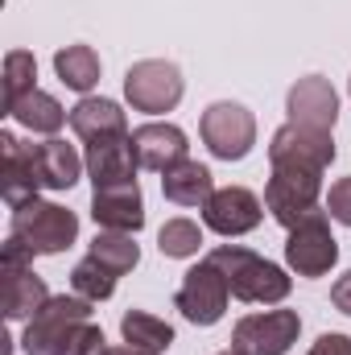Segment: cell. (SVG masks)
I'll list each match as a JSON object with an SVG mask.
<instances>
[{
  "label": "cell",
  "mask_w": 351,
  "mask_h": 355,
  "mask_svg": "<svg viewBox=\"0 0 351 355\" xmlns=\"http://www.w3.org/2000/svg\"><path fill=\"white\" fill-rule=\"evenodd\" d=\"M207 261L228 277L232 297H240V302H248V306H277V302H285L289 289H293V281H289L285 268L273 265V261H264L261 252H252V248H244V244H219V248L207 252Z\"/></svg>",
  "instance_id": "cell-1"
},
{
  "label": "cell",
  "mask_w": 351,
  "mask_h": 355,
  "mask_svg": "<svg viewBox=\"0 0 351 355\" xmlns=\"http://www.w3.org/2000/svg\"><path fill=\"white\" fill-rule=\"evenodd\" d=\"M8 236H12L17 244H25L33 257H58V252H67V248L75 244V236H79V215L67 211V207H58V202L33 198V202H25V207L12 211Z\"/></svg>",
  "instance_id": "cell-2"
},
{
  "label": "cell",
  "mask_w": 351,
  "mask_h": 355,
  "mask_svg": "<svg viewBox=\"0 0 351 355\" xmlns=\"http://www.w3.org/2000/svg\"><path fill=\"white\" fill-rule=\"evenodd\" d=\"M91 306L87 297H79V293H58V297H50L33 318H29V327H25V339H21V352L25 355H67V343H71V335L91 322Z\"/></svg>",
  "instance_id": "cell-3"
},
{
  "label": "cell",
  "mask_w": 351,
  "mask_h": 355,
  "mask_svg": "<svg viewBox=\"0 0 351 355\" xmlns=\"http://www.w3.org/2000/svg\"><path fill=\"white\" fill-rule=\"evenodd\" d=\"M198 132H203V145L211 149V157H219V162H244L252 153V145H257V116L244 103L219 99V103H211L203 112Z\"/></svg>",
  "instance_id": "cell-4"
},
{
  "label": "cell",
  "mask_w": 351,
  "mask_h": 355,
  "mask_svg": "<svg viewBox=\"0 0 351 355\" xmlns=\"http://www.w3.org/2000/svg\"><path fill=\"white\" fill-rule=\"evenodd\" d=\"M323 174L318 170H273L264 182V211L289 232L318 211Z\"/></svg>",
  "instance_id": "cell-5"
},
{
  "label": "cell",
  "mask_w": 351,
  "mask_h": 355,
  "mask_svg": "<svg viewBox=\"0 0 351 355\" xmlns=\"http://www.w3.org/2000/svg\"><path fill=\"white\" fill-rule=\"evenodd\" d=\"M228 302H232V285H228V277L211 265L207 257L194 268L182 272L174 306L182 310L186 322H194V327H215V322L228 314Z\"/></svg>",
  "instance_id": "cell-6"
},
{
  "label": "cell",
  "mask_w": 351,
  "mask_h": 355,
  "mask_svg": "<svg viewBox=\"0 0 351 355\" xmlns=\"http://www.w3.org/2000/svg\"><path fill=\"white\" fill-rule=\"evenodd\" d=\"M182 91L186 79L174 62L166 58H145V62H132L128 75H124V99L132 103V112H149V116H162V112H174L182 103Z\"/></svg>",
  "instance_id": "cell-7"
},
{
  "label": "cell",
  "mask_w": 351,
  "mask_h": 355,
  "mask_svg": "<svg viewBox=\"0 0 351 355\" xmlns=\"http://www.w3.org/2000/svg\"><path fill=\"white\" fill-rule=\"evenodd\" d=\"M302 335L298 310H257L244 314L232 327V352L236 355H285Z\"/></svg>",
  "instance_id": "cell-8"
},
{
  "label": "cell",
  "mask_w": 351,
  "mask_h": 355,
  "mask_svg": "<svg viewBox=\"0 0 351 355\" xmlns=\"http://www.w3.org/2000/svg\"><path fill=\"white\" fill-rule=\"evenodd\" d=\"M285 265L293 268L298 277H327L331 268L339 265V240L331 236V219L327 211H314L310 219H302L298 227H289L285 240Z\"/></svg>",
  "instance_id": "cell-9"
},
{
  "label": "cell",
  "mask_w": 351,
  "mask_h": 355,
  "mask_svg": "<svg viewBox=\"0 0 351 355\" xmlns=\"http://www.w3.org/2000/svg\"><path fill=\"white\" fill-rule=\"evenodd\" d=\"M331 162H335V137L323 128L281 124L268 141V166L273 170H318V174H327Z\"/></svg>",
  "instance_id": "cell-10"
},
{
  "label": "cell",
  "mask_w": 351,
  "mask_h": 355,
  "mask_svg": "<svg viewBox=\"0 0 351 355\" xmlns=\"http://www.w3.org/2000/svg\"><path fill=\"white\" fill-rule=\"evenodd\" d=\"M261 198L248 190V186H223L215 190L207 202H203V223L223 236V240H236V236H248L261 227Z\"/></svg>",
  "instance_id": "cell-11"
},
{
  "label": "cell",
  "mask_w": 351,
  "mask_h": 355,
  "mask_svg": "<svg viewBox=\"0 0 351 355\" xmlns=\"http://www.w3.org/2000/svg\"><path fill=\"white\" fill-rule=\"evenodd\" d=\"M91 219L99 232H128L137 236L145 227V194L137 182H120V186H99L91 194Z\"/></svg>",
  "instance_id": "cell-12"
},
{
  "label": "cell",
  "mask_w": 351,
  "mask_h": 355,
  "mask_svg": "<svg viewBox=\"0 0 351 355\" xmlns=\"http://www.w3.org/2000/svg\"><path fill=\"white\" fill-rule=\"evenodd\" d=\"M285 112H289V124H306V128H323L331 132L335 120H339V95L331 87V79L323 75H306L298 79L289 95H285Z\"/></svg>",
  "instance_id": "cell-13"
},
{
  "label": "cell",
  "mask_w": 351,
  "mask_h": 355,
  "mask_svg": "<svg viewBox=\"0 0 351 355\" xmlns=\"http://www.w3.org/2000/svg\"><path fill=\"white\" fill-rule=\"evenodd\" d=\"M87 174L91 186H120V182H137V170H141V157H137V141L132 132L124 137H108V141H95L87 145Z\"/></svg>",
  "instance_id": "cell-14"
},
{
  "label": "cell",
  "mask_w": 351,
  "mask_h": 355,
  "mask_svg": "<svg viewBox=\"0 0 351 355\" xmlns=\"http://www.w3.org/2000/svg\"><path fill=\"white\" fill-rule=\"evenodd\" d=\"M132 141H137V157H141V170H153V174H166V170H174L186 162V153H190V141H186V132L178 128V124H162V120H153V124H141L137 132H132Z\"/></svg>",
  "instance_id": "cell-15"
},
{
  "label": "cell",
  "mask_w": 351,
  "mask_h": 355,
  "mask_svg": "<svg viewBox=\"0 0 351 355\" xmlns=\"http://www.w3.org/2000/svg\"><path fill=\"white\" fill-rule=\"evenodd\" d=\"M29 149V162H33V174L42 182V190H71L79 178H83V157L75 153V145L50 137L42 145H25Z\"/></svg>",
  "instance_id": "cell-16"
},
{
  "label": "cell",
  "mask_w": 351,
  "mask_h": 355,
  "mask_svg": "<svg viewBox=\"0 0 351 355\" xmlns=\"http://www.w3.org/2000/svg\"><path fill=\"white\" fill-rule=\"evenodd\" d=\"M0 153H4V166H0V194H4V202L17 211V207H25V202L37 198L42 182L33 174L29 149H25L12 132H0Z\"/></svg>",
  "instance_id": "cell-17"
},
{
  "label": "cell",
  "mask_w": 351,
  "mask_h": 355,
  "mask_svg": "<svg viewBox=\"0 0 351 355\" xmlns=\"http://www.w3.org/2000/svg\"><path fill=\"white\" fill-rule=\"evenodd\" d=\"M71 128L79 141H108V137H124L128 132V116L116 99H103V95H83L75 107H71Z\"/></svg>",
  "instance_id": "cell-18"
},
{
  "label": "cell",
  "mask_w": 351,
  "mask_h": 355,
  "mask_svg": "<svg viewBox=\"0 0 351 355\" xmlns=\"http://www.w3.org/2000/svg\"><path fill=\"white\" fill-rule=\"evenodd\" d=\"M54 293L33 272V265H4V314L8 322H29Z\"/></svg>",
  "instance_id": "cell-19"
},
{
  "label": "cell",
  "mask_w": 351,
  "mask_h": 355,
  "mask_svg": "<svg viewBox=\"0 0 351 355\" xmlns=\"http://www.w3.org/2000/svg\"><path fill=\"white\" fill-rule=\"evenodd\" d=\"M162 194L174 202V207H203L211 194H215V174L203 166V162H182L174 170L162 174Z\"/></svg>",
  "instance_id": "cell-20"
},
{
  "label": "cell",
  "mask_w": 351,
  "mask_h": 355,
  "mask_svg": "<svg viewBox=\"0 0 351 355\" xmlns=\"http://www.w3.org/2000/svg\"><path fill=\"white\" fill-rule=\"evenodd\" d=\"M21 128H29V132H37V137H54L67 120H71V112L50 95V91H29V95H21L17 103H8L4 107Z\"/></svg>",
  "instance_id": "cell-21"
},
{
  "label": "cell",
  "mask_w": 351,
  "mask_h": 355,
  "mask_svg": "<svg viewBox=\"0 0 351 355\" xmlns=\"http://www.w3.org/2000/svg\"><path fill=\"white\" fill-rule=\"evenodd\" d=\"M120 335H124L128 347H141V352H153V355L170 352V343H174V327L166 318L149 314V310H128L120 318Z\"/></svg>",
  "instance_id": "cell-22"
},
{
  "label": "cell",
  "mask_w": 351,
  "mask_h": 355,
  "mask_svg": "<svg viewBox=\"0 0 351 355\" xmlns=\"http://www.w3.org/2000/svg\"><path fill=\"white\" fill-rule=\"evenodd\" d=\"M54 71H58V79L71 91L87 95V91L99 83V54H95L91 46H83V42L62 46V50L54 54Z\"/></svg>",
  "instance_id": "cell-23"
},
{
  "label": "cell",
  "mask_w": 351,
  "mask_h": 355,
  "mask_svg": "<svg viewBox=\"0 0 351 355\" xmlns=\"http://www.w3.org/2000/svg\"><path fill=\"white\" fill-rule=\"evenodd\" d=\"M87 257H95L99 265L112 268L116 277H124V272H132V268L141 265V248H137V240L128 232H99L91 240Z\"/></svg>",
  "instance_id": "cell-24"
},
{
  "label": "cell",
  "mask_w": 351,
  "mask_h": 355,
  "mask_svg": "<svg viewBox=\"0 0 351 355\" xmlns=\"http://www.w3.org/2000/svg\"><path fill=\"white\" fill-rule=\"evenodd\" d=\"M157 248L170 261H190L203 248V227L194 219H166L162 232H157Z\"/></svg>",
  "instance_id": "cell-25"
},
{
  "label": "cell",
  "mask_w": 351,
  "mask_h": 355,
  "mask_svg": "<svg viewBox=\"0 0 351 355\" xmlns=\"http://www.w3.org/2000/svg\"><path fill=\"white\" fill-rule=\"evenodd\" d=\"M116 272L112 268H103L95 257H83L79 265L71 268V289L79 293V297H87V302H108L112 293H116Z\"/></svg>",
  "instance_id": "cell-26"
},
{
  "label": "cell",
  "mask_w": 351,
  "mask_h": 355,
  "mask_svg": "<svg viewBox=\"0 0 351 355\" xmlns=\"http://www.w3.org/2000/svg\"><path fill=\"white\" fill-rule=\"evenodd\" d=\"M29 91H37V58L29 50H8L4 54V107Z\"/></svg>",
  "instance_id": "cell-27"
},
{
  "label": "cell",
  "mask_w": 351,
  "mask_h": 355,
  "mask_svg": "<svg viewBox=\"0 0 351 355\" xmlns=\"http://www.w3.org/2000/svg\"><path fill=\"white\" fill-rule=\"evenodd\" d=\"M67 355H108L103 327H95V322H83V327L71 335V343H67Z\"/></svg>",
  "instance_id": "cell-28"
},
{
  "label": "cell",
  "mask_w": 351,
  "mask_h": 355,
  "mask_svg": "<svg viewBox=\"0 0 351 355\" xmlns=\"http://www.w3.org/2000/svg\"><path fill=\"white\" fill-rule=\"evenodd\" d=\"M327 215H331L335 223L351 227V178H339V182L331 186V194H327Z\"/></svg>",
  "instance_id": "cell-29"
},
{
  "label": "cell",
  "mask_w": 351,
  "mask_h": 355,
  "mask_svg": "<svg viewBox=\"0 0 351 355\" xmlns=\"http://www.w3.org/2000/svg\"><path fill=\"white\" fill-rule=\"evenodd\" d=\"M306 355H351V335H339V331H327L314 339V347Z\"/></svg>",
  "instance_id": "cell-30"
},
{
  "label": "cell",
  "mask_w": 351,
  "mask_h": 355,
  "mask_svg": "<svg viewBox=\"0 0 351 355\" xmlns=\"http://www.w3.org/2000/svg\"><path fill=\"white\" fill-rule=\"evenodd\" d=\"M331 302H335V310H339V314H348V318H351V268L335 281V285H331Z\"/></svg>",
  "instance_id": "cell-31"
},
{
  "label": "cell",
  "mask_w": 351,
  "mask_h": 355,
  "mask_svg": "<svg viewBox=\"0 0 351 355\" xmlns=\"http://www.w3.org/2000/svg\"><path fill=\"white\" fill-rule=\"evenodd\" d=\"M108 355H153V352H141V347H128L124 343V347H108Z\"/></svg>",
  "instance_id": "cell-32"
},
{
  "label": "cell",
  "mask_w": 351,
  "mask_h": 355,
  "mask_svg": "<svg viewBox=\"0 0 351 355\" xmlns=\"http://www.w3.org/2000/svg\"><path fill=\"white\" fill-rule=\"evenodd\" d=\"M219 355H236V352H232V347H228V352H219Z\"/></svg>",
  "instance_id": "cell-33"
},
{
  "label": "cell",
  "mask_w": 351,
  "mask_h": 355,
  "mask_svg": "<svg viewBox=\"0 0 351 355\" xmlns=\"http://www.w3.org/2000/svg\"><path fill=\"white\" fill-rule=\"evenodd\" d=\"M348 91H351V83H348Z\"/></svg>",
  "instance_id": "cell-34"
}]
</instances>
